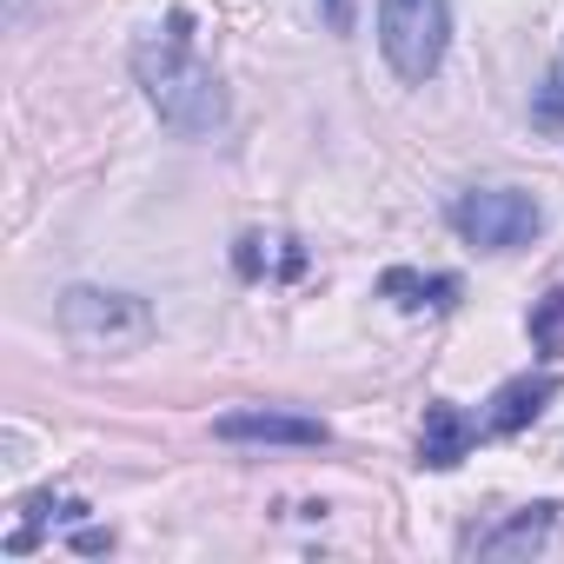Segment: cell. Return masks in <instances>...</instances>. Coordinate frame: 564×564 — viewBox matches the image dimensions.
Segmentation results:
<instances>
[{
  "label": "cell",
  "mask_w": 564,
  "mask_h": 564,
  "mask_svg": "<svg viewBox=\"0 0 564 564\" xmlns=\"http://www.w3.org/2000/svg\"><path fill=\"white\" fill-rule=\"evenodd\" d=\"M326 21H333V34H346L352 28V0H326Z\"/></svg>",
  "instance_id": "cell-13"
},
{
  "label": "cell",
  "mask_w": 564,
  "mask_h": 564,
  "mask_svg": "<svg viewBox=\"0 0 564 564\" xmlns=\"http://www.w3.org/2000/svg\"><path fill=\"white\" fill-rule=\"evenodd\" d=\"M551 531H557V505H524L498 524H471L458 538V557H531V551H544Z\"/></svg>",
  "instance_id": "cell-5"
},
{
  "label": "cell",
  "mask_w": 564,
  "mask_h": 564,
  "mask_svg": "<svg viewBox=\"0 0 564 564\" xmlns=\"http://www.w3.org/2000/svg\"><path fill=\"white\" fill-rule=\"evenodd\" d=\"M478 432H485V425H478L471 412H458L452 399H432V405H425V432H419V465H425V471H452V465L478 445Z\"/></svg>",
  "instance_id": "cell-7"
},
{
  "label": "cell",
  "mask_w": 564,
  "mask_h": 564,
  "mask_svg": "<svg viewBox=\"0 0 564 564\" xmlns=\"http://www.w3.org/2000/svg\"><path fill=\"white\" fill-rule=\"evenodd\" d=\"M379 47L405 87H425L452 47V0H379Z\"/></svg>",
  "instance_id": "cell-2"
},
{
  "label": "cell",
  "mask_w": 564,
  "mask_h": 564,
  "mask_svg": "<svg viewBox=\"0 0 564 564\" xmlns=\"http://www.w3.org/2000/svg\"><path fill=\"white\" fill-rule=\"evenodd\" d=\"M61 333L80 346V352H133L153 339V306L133 300V293H100V286H74L61 293Z\"/></svg>",
  "instance_id": "cell-3"
},
{
  "label": "cell",
  "mask_w": 564,
  "mask_h": 564,
  "mask_svg": "<svg viewBox=\"0 0 564 564\" xmlns=\"http://www.w3.org/2000/svg\"><path fill=\"white\" fill-rule=\"evenodd\" d=\"M232 265H239V279H259V272H265V239H259V232H246V239H239V252H232Z\"/></svg>",
  "instance_id": "cell-12"
},
{
  "label": "cell",
  "mask_w": 564,
  "mask_h": 564,
  "mask_svg": "<svg viewBox=\"0 0 564 564\" xmlns=\"http://www.w3.org/2000/svg\"><path fill=\"white\" fill-rule=\"evenodd\" d=\"M379 293H386V300H399V306H412V313H419V306L445 313V306H458V279H452V272H432V279H425V272L392 265V272L379 279Z\"/></svg>",
  "instance_id": "cell-9"
},
{
  "label": "cell",
  "mask_w": 564,
  "mask_h": 564,
  "mask_svg": "<svg viewBox=\"0 0 564 564\" xmlns=\"http://www.w3.org/2000/svg\"><path fill=\"white\" fill-rule=\"evenodd\" d=\"M213 438H226V445H300V452H313V445L333 438V425L326 419H300V412H226V419H213Z\"/></svg>",
  "instance_id": "cell-6"
},
{
  "label": "cell",
  "mask_w": 564,
  "mask_h": 564,
  "mask_svg": "<svg viewBox=\"0 0 564 564\" xmlns=\"http://www.w3.org/2000/svg\"><path fill=\"white\" fill-rule=\"evenodd\" d=\"M186 28H193V21L173 14V34H147V41L133 47V80H140L147 107H153L173 133L206 140V133L226 127V87H219V74L193 54Z\"/></svg>",
  "instance_id": "cell-1"
},
{
  "label": "cell",
  "mask_w": 564,
  "mask_h": 564,
  "mask_svg": "<svg viewBox=\"0 0 564 564\" xmlns=\"http://www.w3.org/2000/svg\"><path fill=\"white\" fill-rule=\"evenodd\" d=\"M452 226L478 252H518V246H531L544 232V206L524 186H478V193H458Z\"/></svg>",
  "instance_id": "cell-4"
},
{
  "label": "cell",
  "mask_w": 564,
  "mask_h": 564,
  "mask_svg": "<svg viewBox=\"0 0 564 564\" xmlns=\"http://www.w3.org/2000/svg\"><path fill=\"white\" fill-rule=\"evenodd\" d=\"M557 326H564V286L538 306V319H531V339L544 346V352H557Z\"/></svg>",
  "instance_id": "cell-11"
},
{
  "label": "cell",
  "mask_w": 564,
  "mask_h": 564,
  "mask_svg": "<svg viewBox=\"0 0 564 564\" xmlns=\"http://www.w3.org/2000/svg\"><path fill=\"white\" fill-rule=\"evenodd\" d=\"M551 399H557V372H538V379H531V372H524V379H505V386L491 392V412H485L478 425H485L491 438H511V432H524V425H531Z\"/></svg>",
  "instance_id": "cell-8"
},
{
  "label": "cell",
  "mask_w": 564,
  "mask_h": 564,
  "mask_svg": "<svg viewBox=\"0 0 564 564\" xmlns=\"http://www.w3.org/2000/svg\"><path fill=\"white\" fill-rule=\"evenodd\" d=\"M531 127H538V133H564V54L551 61L544 87L531 94Z\"/></svg>",
  "instance_id": "cell-10"
}]
</instances>
